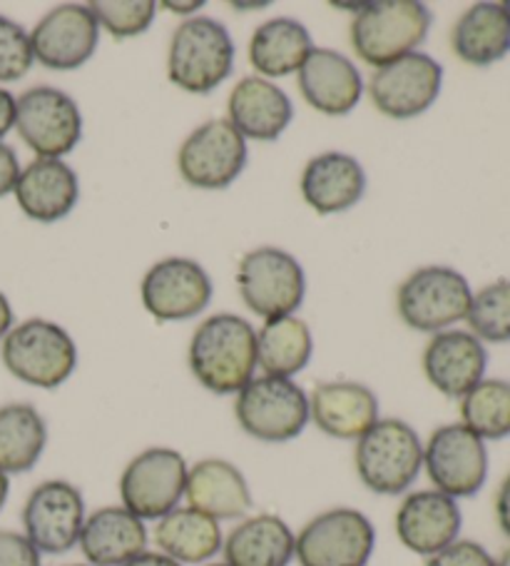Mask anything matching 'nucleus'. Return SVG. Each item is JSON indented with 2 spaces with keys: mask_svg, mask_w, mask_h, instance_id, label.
I'll list each match as a JSON object with an SVG mask.
<instances>
[{
  "mask_svg": "<svg viewBox=\"0 0 510 566\" xmlns=\"http://www.w3.org/2000/svg\"><path fill=\"white\" fill-rule=\"evenodd\" d=\"M299 91L314 111L341 118L359 105L364 81L354 61L344 53L314 48L299 67Z\"/></svg>",
  "mask_w": 510,
  "mask_h": 566,
  "instance_id": "obj_20",
  "label": "nucleus"
},
{
  "mask_svg": "<svg viewBox=\"0 0 510 566\" xmlns=\"http://www.w3.org/2000/svg\"><path fill=\"white\" fill-rule=\"evenodd\" d=\"M21 178V163L13 148L0 143V198L11 195L15 190V182Z\"/></svg>",
  "mask_w": 510,
  "mask_h": 566,
  "instance_id": "obj_39",
  "label": "nucleus"
},
{
  "mask_svg": "<svg viewBox=\"0 0 510 566\" xmlns=\"http://www.w3.org/2000/svg\"><path fill=\"white\" fill-rule=\"evenodd\" d=\"M496 520L500 530H503V534L510 536V474L506 476L496 494Z\"/></svg>",
  "mask_w": 510,
  "mask_h": 566,
  "instance_id": "obj_40",
  "label": "nucleus"
},
{
  "mask_svg": "<svg viewBox=\"0 0 510 566\" xmlns=\"http://www.w3.org/2000/svg\"><path fill=\"white\" fill-rule=\"evenodd\" d=\"M0 566H43L41 552L25 534L0 530Z\"/></svg>",
  "mask_w": 510,
  "mask_h": 566,
  "instance_id": "obj_38",
  "label": "nucleus"
},
{
  "mask_svg": "<svg viewBox=\"0 0 510 566\" xmlns=\"http://www.w3.org/2000/svg\"><path fill=\"white\" fill-rule=\"evenodd\" d=\"M65 566H93V564H65Z\"/></svg>",
  "mask_w": 510,
  "mask_h": 566,
  "instance_id": "obj_48",
  "label": "nucleus"
},
{
  "mask_svg": "<svg viewBox=\"0 0 510 566\" xmlns=\"http://www.w3.org/2000/svg\"><path fill=\"white\" fill-rule=\"evenodd\" d=\"M444 85V67L426 53H408L371 75L369 95L379 113L394 120L424 115Z\"/></svg>",
  "mask_w": 510,
  "mask_h": 566,
  "instance_id": "obj_15",
  "label": "nucleus"
},
{
  "mask_svg": "<svg viewBox=\"0 0 510 566\" xmlns=\"http://www.w3.org/2000/svg\"><path fill=\"white\" fill-rule=\"evenodd\" d=\"M188 363L208 392L240 395L257 369V329L232 312L212 315L194 329Z\"/></svg>",
  "mask_w": 510,
  "mask_h": 566,
  "instance_id": "obj_1",
  "label": "nucleus"
},
{
  "mask_svg": "<svg viewBox=\"0 0 510 566\" xmlns=\"http://www.w3.org/2000/svg\"><path fill=\"white\" fill-rule=\"evenodd\" d=\"M460 419L480 439L510 437V382L484 379L460 399Z\"/></svg>",
  "mask_w": 510,
  "mask_h": 566,
  "instance_id": "obj_33",
  "label": "nucleus"
},
{
  "mask_svg": "<svg viewBox=\"0 0 510 566\" xmlns=\"http://www.w3.org/2000/svg\"><path fill=\"white\" fill-rule=\"evenodd\" d=\"M434 23L428 8L418 0H379L364 3L351 23V45L361 61L384 67L426 41Z\"/></svg>",
  "mask_w": 510,
  "mask_h": 566,
  "instance_id": "obj_4",
  "label": "nucleus"
},
{
  "mask_svg": "<svg viewBox=\"0 0 510 566\" xmlns=\"http://www.w3.org/2000/svg\"><path fill=\"white\" fill-rule=\"evenodd\" d=\"M125 566H182V564L170 559V556H164L162 552H142Z\"/></svg>",
  "mask_w": 510,
  "mask_h": 566,
  "instance_id": "obj_42",
  "label": "nucleus"
},
{
  "mask_svg": "<svg viewBox=\"0 0 510 566\" xmlns=\"http://www.w3.org/2000/svg\"><path fill=\"white\" fill-rule=\"evenodd\" d=\"M15 130L38 158L63 160L83 138V115L71 95L38 85L15 101Z\"/></svg>",
  "mask_w": 510,
  "mask_h": 566,
  "instance_id": "obj_11",
  "label": "nucleus"
},
{
  "mask_svg": "<svg viewBox=\"0 0 510 566\" xmlns=\"http://www.w3.org/2000/svg\"><path fill=\"white\" fill-rule=\"evenodd\" d=\"M314 337L299 317H279L264 322L257 332V367L267 377L291 379L311 363Z\"/></svg>",
  "mask_w": 510,
  "mask_h": 566,
  "instance_id": "obj_32",
  "label": "nucleus"
},
{
  "mask_svg": "<svg viewBox=\"0 0 510 566\" xmlns=\"http://www.w3.org/2000/svg\"><path fill=\"white\" fill-rule=\"evenodd\" d=\"M95 21L113 38H137L150 31L157 15L152 0H95L87 6Z\"/></svg>",
  "mask_w": 510,
  "mask_h": 566,
  "instance_id": "obj_35",
  "label": "nucleus"
},
{
  "mask_svg": "<svg viewBox=\"0 0 510 566\" xmlns=\"http://www.w3.org/2000/svg\"><path fill=\"white\" fill-rule=\"evenodd\" d=\"M8 494H11V480H8L6 472H0V512L8 502Z\"/></svg>",
  "mask_w": 510,
  "mask_h": 566,
  "instance_id": "obj_45",
  "label": "nucleus"
},
{
  "mask_svg": "<svg viewBox=\"0 0 510 566\" xmlns=\"http://www.w3.org/2000/svg\"><path fill=\"white\" fill-rule=\"evenodd\" d=\"M426 566H496V559L490 556L484 544L470 539H456L446 549L428 556Z\"/></svg>",
  "mask_w": 510,
  "mask_h": 566,
  "instance_id": "obj_37",
  "label": "nucleus"
},
{
  "mask_svg": "<svg viewBox=\"0 0 510 566\" xmlns=\"http://www.w3.org/2000/svg\"><path fill=\"white\" fill-rule=\"evenodd\" d=\"M157 552H162L170 559L188 564H210L222 552L224 536L220 522L202 514L192 506H178L155 526Z\"/></svg>",
  "mask_w": 510,
  "mask_h": 566,
  "instance_id": "obj_28",
  "label": "nucleus"
},
{
  "mask_svg": "<svg viewBox=\"0 0 510 566\" xmlns=\"http://www.w3.org/2000/svg\"><path fill=\"white\" fill-rule=\"evenodd\" d=\"M190 464L170 447H150L125 467L120 500L142 522H157L184 500Z\"/></svg>",
  "mask_w": 510,
  "mask_h": 566,
  "instance_id": "obj_10",
  "label": "nucleus"
},
{
  "mask_svg": "<svg viewBox=\"0 0 510 566\" xmlns=\"http://www.w3.org/2000/svg\"><path fill=\"white\" fill-rule=\"evenodd\" d=\"M237 287L254 315L264 322L289 317L307 295V277L299 260L279 248H257L240 260Z\"/></svg>",
  "mask_w": 510,
  "mask_h": 566,
  "instance_id": "obj_7",
  "label": "nucleus"
},
{
  "mask_svg": "<svg viewBox=\"0 0 510 566\" xmlns=\"http://www.w3.org/2000/svg\"><path fill=\"white\" fill-rule=\"evenodd\" d=\"M11 329H13V307L3 292H0V339H6V335Z\"/></svg>",
  "mask_w": 510,
  "mask_h": 566,
  "instance_id": "obj_43",
  "label": "nucleus"
},
{
  "mask_svg": "<svg viewBox=\"0 0 510 566\" xmlns=\"http://www.w3.org/2000/svg\"><path fill=\"white\" fill-rule=\"evenodd\" d=\"M424 467L434 490L450 500L476 496L488 480V449L466 424H444L428 437Z\"/></svg>",
  "mask_w": 510,
  "mask_h": 566,
  "instance_id": "obj_12",
  "label": "nucleus"
},
{
  "mask_svg": "<svg viewBox=\"0 0 510 566\" xmlns=\"http://www.w3.org/2000/svg\"><path fill=\"white\" fill-rule=\"evenodd\" d=\"M15 97L0 87V138H6L11 128H15Z\"/></svg>",
  "mask_w": 510,
  "mask_h": 566,
  "instance_id": "obj_41",
  "label": "nucleus"
},
{
  "mask_svg": "<svg viewBox=\"0 0 510 566\" xmlns=\"http://www.w3.org/2000/svg\"><path fill=\"white\" fill-rule=\"evenodd\" d=\"M376 549V530L369 516L337 506L314 516L297 534L299 566H366Z\"/></svg>",
  "mask_w": 510,
  "mask_h": 566,
  "instance_id": "obj_9",
  "label": "nucleus"
},
{
  "mask_svg": "<svg viewBox=\"0 0 510 566\" xmlns=\"http://www.w3.org/2000/svg\"><path fill=\"white\" fill-rule=\"evenodd\" d=\"M100 43V25L87 6L65 3L41 18L31 33L33 57L47 71L67 73L83 67Z\"/></svg>",
  "mask_w": 510,
  "mask_h": 566,
  "instance_id": "obj_17",
  "label": "nucleus"
},
{
  "mask_svg": "<svg viewBox=\"0 0 510 566\" xmlns=\"http://www.w3.org/2000/svg\"><path fill=\"white\" fill-rule=\"evenodd\" d=\"M188 506L217 522L244 520L252 510V490L247 476L227 460H202L188 472L184 484Z\"/></svg>",
  "mask_w": 510,
  "mask_h": 566,
  "instance_id": "obj_26",
  "label": "nucleus"
},
{
  "mask_svg": "<svg viewBox=\"0 0 510 566\" xmlns=\"http://www.w3.org/2000/svg\"><path fill=\"white\" fill-rule=\"evenodd\" d=\"M496 566H510V546L503 554H500V559H496Z\"/></svg>",
  "mask_w": 510,
  "mask_h": 566,
  "instance_id": "obj_46",
  "label": "nucleus"
},
{
  "mask_svg": "<svg viewBox=\"0 0 510 566\" xmlns=\"http://www.w3.org/2000/svg\"><path fill=\"white\" fill-rule=\"evenodd\" d=\"M147 526L125 506H103L85 516L81 546L87 564L93 566H125L135 556L147 552Z\"/></svg>",
  "mask_w": 510,
  "mask_h": 566,
  "instance_id": "obj_24",
  "label": "nucleus"
},
{
  "mask_svg": "<svg viewBox=\"0 0 510 566\" xmlns=\"http://www.w3.org/2000/svg\"><path fill=\"white\" fill-rule=\"evenodd\" d=\"M466 319L474 329L470 335H476L480 343H510V280H498L476 292Z\"/></svg>",
  "mask_w": 510,
  "mask_h": 566,
  "instance_id": "obj_34",
  "label": "nucleus"
},
{
  "mask_svg": "<svg viewBox=\"0 0 510 566\" xmlns=\"http://www.w3.org/2000/svg\"><path fill=\"white\" fill-rule=\"evenodd\" d=\"M488 353L476 335L464 329H444L431 337L424 353V373L440 395L464 399L486 379Z\"/></svg>",
  "mask_w": 510,
  "mask_h": 566,
  "instance_id": "obj_19",
  "label": "nucleus"
},
{
  "mask_svg": "<svg viewBox=\"0 0 510 566\" xmlns=\"http://www.w3.org/2000/svg\"><path fill=\"white\" fill-rule=\"evenodd\" d=\"M13 192L28 218L51 224L75 210L81 200V182L67 163L38 158L21 170Z\"/></svg>",
  "mask_w": 510,
  "mask_h": 566,
  "instance_id": "obj_25",
  "label": "nucleus"
},
{
  "mask_svg": "<svg viewBox=\"0 0 510 566\" xmlns=\"http://www.w3.org/2000/svg\"><path fill=\"white\" fill-rule=\"evenodd\" d=\"M354 464L369 492L396 496L408 492L424 470V444L416 429L404 419H379L366 434L357 439Z\"/></svg>",
  "mask_w": 510,
  "mask_h": 566,
  "instance_id": "obj_2",
  "label": "nucleus"
},
{
  "mask_svg": "<svg viewBox=\"0 0 510 566\" xmlns=\"http://www.w3.org/2000/svg\"><path fill=\"white\" fill-rule=\"evenodd\" d=\"M506 6V11H508V15H510V3H503Z\"/></svg>",
  "mask_w": 510,
  "mask_h": 566,
  "instance_id": "obj_49",
  "label": "nucleus"
},
{
  "mask_svg": "<svg viewBox=\"0 0 510 566\" xmlns=\"http://www.w3.org/2000/svg\"><path fill=\"white\" fill-rule=\"evenodd\" d=\"M396 536L408 552L434 556L454 544L464 526V514L456 500L438 490L411 492L396 512Z\"/></svg>",
  "mask_w": 510,
  "mask_h": 566,
  "instance_id": "obj_18",
  "label": "nucleus"
},
{
  "mask_svg": "<svg viewBox=\"0 0 510 566\" xmlns=\"http://www.w3.org/2000/svg\"><path fill=\"white\" fill-rule=\"evenodd\" d=\"M85 500L75 484L47 480L38 484L23 506V534L41 554H67L81 542Z\"/></svg>",
  "mask_w": 510,
  "mask_h": 566,
  "instance_id": "obj_14",
  "label": "nucleus"
},
{
  "mask_svg": "<svg viewBox=\"0 0 510 566\" xmlns=\"http://www.w3.org/2000/svg\"><path fill=\"white\" fill-rule=\"evenodd\" d=\"M309 422L333 439H359L379 422V399L361 382H321L309 395Z\"/></svg>",
  "mask_w": 510,
  "mask_h": 566,
  "instance_id": "obj_23",
  "label": "nucleus"
},
{
  "mask_svg": "<svg viewBox=\"0 0 510 566\" xmlns=\"http://www.w3.org/2000/svg\"><path fill=\"white\" fill-rule=\"evenodd\" d=\"M47 444V424L33 405L0 407V472L25 474L41 462Z\"/></svg>",
  "mask_w": 510,
  "mask_h": 566,
  "instance_id": "obj_31",
  "label": "nucleus"
},
{
  "mask_svg": "<svg viewBox=\"0 0 510 566\" xmlns=\"http://www.w3.org/2000/svg\"><path fill=\"white\" fill-rule=\"evenodd\" d=\"M222 552L227 566H289L297 534L277 514H254L227 534Z\"/></svg>",
  "mask_w": 510,
  "mask_h": 566,
  "instance_id": "obj_27",
  "label": "nucleus"
},
{
  "mask_svg": "<svg viewBox=\"0 0 510 566\" xmlns=\"http://www.w3.org/2000/svg\"><path fill=\"white\" fill-rule=\"evenodd\" d=\"M470 300L468 280L454 268L428 265L401 282L396 307L401 319L416 332H444L456 322L466 319Z\"/></svg>",
  "mask_w": 510,
  "mask_h": 566,
  "instance_id": "obj_8",
  "label": "nucleus"
},
{
  "mask_svg": "<svg viewBox=\"0 0 510 566\" xmlns=\"http://www.w3.org/2000/svg\"><path fill=\"white\" fill-rule=\"evenodd\" d=\"M247 165V140L227 118L208 120L188 135L178 153L182 180L200 190H224Z\"/></svg>",
  "mask_w": 510,
  "mask_h": 566,
  "instance_id": "obj_13",
  "label": "nucleus"
},
{
  "mask_svg": "<svg viewBox=\"0 0 510 566\" xmlns=\"http://www.w3.org/2000/svg\"><path fill=\"white\" fill-rule=\"evenodd\" d=\"M364 192L366 172L349 153H321L301 172V198L319 214L347 212L364 198Z\"/></svg>",
  "mask_w": 510,
  "mask_h": 566,
  "instance_id": "obj_22",
  "label": "nucleus"
},
{
  "mask_svg": "<svg viewBox=\"0 0 510 566\" xmlns=\"http://www.w3.org/2000/svg\"><path fill=\"white\" fill-rule=\"evenodd\" d=\"M212 277L190 258H164L145 272L140 297L145 310L160 322L198 317L212 302Z\"/></svg>",
  "mask_w": 510,
  "mask_h": 566,
  "instance_id": "obj_16",
  "label": "nucleus"
},
{
  "mask_svg": "<svg viewBox=\"0 0 510 566\" xmlns=\"http://www.w3.org/2000/svg\"><path fill=\"white\" fill-rule=\"evenodd\" d=\"M234 417L259 442H291L309 424V395L294 379L254 377L237 395Z\"/></svg>",
  "mask_w": 510,
  "mask_h": 566,
  "instance_id": "obj_6",
  "label": "nucleus"
},
{
  "mask_svg": "<svg viewBox=\"0 0 510 566\" xmlns=\"http://www.w3.org/2000/svg\"><path fill=\"white\" fill-rule=\"evenodd\" d=\"M234 67V41L227 28L208 15H194L172 33L167 77L184 93L208 95L227 81Z\"/></svg>",
  "mask_w": 510,
  "mask_h": 566,
  "instance_id": "obj_3",
  "label": "nucleus"
},
{
  "mask_svg": "<svg viewBox=\"0 0 510 566\" xmlns=\"http://www.w3.org/2000/svg\"><path fill=\"white\" fill-rule=\"evenodd\" d=\"M450 45L460 61L476 67L493 65L510 53V15L503 3H476L458 18Z\"/></svg>",
  "mask_w": 510,
  "mask_h": 566,
  "instance_id": "obj_29",
  "label": "nucleus"
},
{
  "mask_svg": "<svg viewBox=\"0 0 510 566\" xmlns=\"http://www.w3.org/2000/svg\"><path fill=\"white\" fill-rule=\"evenodd\" d=\"M202 566H227L224 562H214V564H202Z\"/></svg>",
  "mask_w": 510,
  "mask_h": 566,
  "instance_id": "obj_47",
  "label": "nucleus"
},
{
  "mask_svg": "<svg viewBox=\"0 0 510 566\" xmlns=\"http://www.w3.org/2000/svg\"><path fill=\"white\" fill-rule=\"evenodd\" d=\"M314 51L307 28L294 18H274L262 23L249 41V63L259 77H284L299 73Z\"/></svg>",
  "mask_w": 510,
  "mask_h": 566,
  "instance_id": "obj_30",
  "label": "nucleus"
},
{
  "mask_svg": "<svg viewBox=\"0 0 510 566\" xmlns=\"http://www.w3.org/2000/svg\"><path fill=\"white\" fill-rule=\"evenodd\" d=\"M202 6H204L202 0H194V3H164L167 11H174L178 15H190L194 11H200Z\"/></svg>",
  "mask_w": 510,
  "mask_h": 566,
  "instance_id": "obj_44",
  "label": "nucleus"
},
{
  "mask_svg": "<svg viewBox=\"0 0 510 566\" xmlns=\"http://www.w3.org/2000/svg\"><path fill=\"white\" fill-rule=\"evenodd\" d=\"M227 120L242 133L244 140L272 143L289 128L294 105L289 95L267 77L249 75L234 85L227 101Z\"/></svg>",
  "mask_w": 510,
  "mask_h": 566,
  "instance_id": "obj_21",
  "label": "nucleus"
},
{
  "mask_svg": "<svg viewBox=\"0 0 510 566\" xmlns=\"http://www.w3.org/2000/svg\"><path fill=\"white\" fill-rule=\"evenodd\" d=\"M33 63L31 33L11 18L0 15V83L21 81Z\"/></svg>",
  "mask_w": 510,
  "mask_h": 566,
  "instance_id": "obj_36",
  "label": "nucleus"
},
{
  "mask_svg": "<svg viewBox=\"0 0 510 566\" xmlns=\"http://www.w3.org/2000/svg\"><path fill=\"white\" fill-rule=\"evenodd\" d=\"M0 355L15 379L41 389L65 385L77 367L75 339L51 319H28L13 327Z\"/></svg>",
  "mask_w": 510,
  "mask_h": 566,
  "instance_id": "obj_5",
  "label": "nucleus"
}]
</instances>
